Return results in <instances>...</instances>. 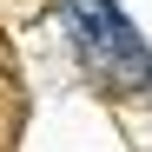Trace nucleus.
<instances>
[{"mask_svg":"<svg viewBox=\"0 0 152 152\" xmlns=\"http://www.w3.org/2000/svg\"><path fill=\"white\" fill-rule=\"evenodd\" d=\"M60 20H66V40L106 86L119 93H152V53L145 40L132 33L126 7L113 0H60Z\"/></svg>","mask_w":152,"mask_h":152,"instance_id":"1","label":"nucleus"}]
</instances>
